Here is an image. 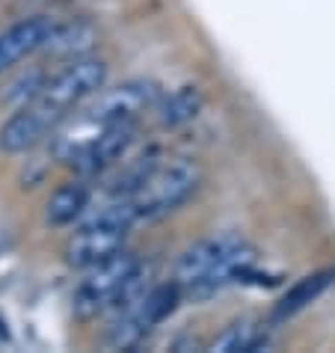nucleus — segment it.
I'll use <instances>...</instances> for the list:
<instances>
[{
    "instance_id": "15",
    "label": "nucleus",
    "mask_w": 335,
    "mask_h": 353,
    "mask_svg": "<svg viewBox=\"0 0 335 353\" xmlns=\"http://www.w3.org/2000/svg\"><path fill=\"white\" fill-rule=\"evenodd\" d=\"M264 345V330L255 327L252 321H238L232 323V327L223 330V336L214 339L211 350L216 353H250V350H258Z\"/></svg>"
},
{
    "instance_id": "10",
    "label": "nucleus",
    "mask_w": 335,
    "mask_h": 353,
    "mask_svg": "<svg viewBox=\"0 0 335 353\" xmlns=\"http://www.w3.org/2000/svg\"><path fill=\"white\" fill-rule=\"evenodd\" d=\"M134 140H136V122L110 125V128H104L90 145H86L81 152V158H77L72 166L77 170V175H83V179H95V175H101L104 170H110V166L119 163L128 154V149L134 145Z\"/></svg>"
},
{
    "instance_id": "8",
    "label": "nucleus",
    "mask_w": 335,
    "mask_h": 353,
    "mask_svg": "<svg viewBox=\"0 0 335 353\" xmlns=\"http://www.w3.org/2000/svg\"><path fill=\"white\" fill-rule=\"evenodd\" d=\"M63 128V119L54 116L42 101L15 107V113L9 116L0 128V152L6 154H27L39 149L48 137H54L57 131Z\"/></svg>"
},
{
    "instance_id": "17",
    "label": "nucleus",
    "mask_w": 335,
    "mask_h": 353,
    "mask_svg": "<svg viewBox=\"0 0 335 353\" xmlns=\"http://www.w3.org/2000/svg\"><path fill=\"white\" fill-rule=\"evenodd\" d=\"M9 339V330H6V321L0 318V341H6Z\"/></svg>"
},
{
    "instance_id": "13",
    "label": "nucleus",
    "mask_w": 335,
    "mask_h": 353,
    "mask_svg": "<svg viewBox=\"0 0 335 353\" xmlns=\"http://www.w3.org/2000/svg\"><path fill=\"white\" fill-rule=\"evenodd\" d=\"M202 104H205V95L199 86H179V90H172L170 95L163 98V104L157 107V116H161V125L163 128H181V125L187 122H193L196 116H199L202 110Z\"/></svg>"
},
{
    "instance_id": "14",
    "label": "nucleus",
    "mask_w": 335,
    "mask_h": 353,
    "mask_svg": "<svg viewBox=\"0 0 335 353\" xmlns=\"http://www.w3.org/2000/svg\"><path fill=\"white\" fill-rule=\"evenodd\" d=\"M332 279H335V270H321V273H312V276H305L300 279L297 285H294L285 297L276 303V312H273V318L276 321H285V318H291V315H297L300 309H305L309 303H314L321 297L323 291H327L332 285Z\"/></svg>"
},
{
    "instance_id": "16",
    "label": "nucleus",
    "mask_w": 335,
    "mask_h": 353,
    "mask_svg": "<svg viewBox=\"0 0 335 353\" xmlns=\"http://www.w3.org/2000/svg\"><path fill=\"white\" fill-rule=\"evenodd\" d=\"M48 72H42V68H27V72L15 74L12 81H9L3 86V92H0V101L9 104V107H24L30 104L33 98L42 92V86L48 83Z\"/></svg>"
},
{
    "instance_id": "1",
    "label": "nucleus",
    "mask_w": 335,
    "mask_h": 353,
    "mask_svg": "<svg viewBox=\"0 0 335 353\" xmlns=\"http://www.w3.org/2000/svg\"><path fill=\"white\" fill-rule=\"evenodd\" d=\"M258 259V250L246 238L234 232L214 234L199 243H193L175 264V282L184 294L193 297H208V294L220 291L223 285L250 276L252 264Z\"/></svg>"
},
{
    "instance_id": "12",
    "label": "nucleus",
    "mask_w": 335,
    "mask_h": 353,
    "mask_svg": "<svg viewBox=\"0 0 335 353\" xmlns=\"http://www.w3.org/2000/svg\"><path fill=\"white\" fill-rule=\"evenodd\" d=\"M95 42H98V33L90 21H63V18H57L42 54H48L51 60L68 63V60H77V57H90Z\"/></svg>"
},
{
    "instance_id": "3",
    "label": "nucleus",
    "mask_w": 335,
    "mask_h": 353,
    "mask_svg": "<svg viewBox=\"0 0 335 353\" xmlns=\"http://www.w3.org/2000/svg\"><path fill=\"white\" fill-rule=\"evenodd\" d=\"M202 181L199 163L190 158H172V161H157L152 172L145 175L128 199H131L136 217L143 220H161L166 214L190 199Z\"/></svg>"
},
{
    "instance_id": "4",
    "label": "nucleus",
    "mask_w": 335,
    "mask_h": 353,
    "mask_svg": "<svg viewBox=\"0 0 335 353\" xmlns=\"http://www.w3.org/2000/svg\"><path fill=\"white\" fill-rule=\"evenodd\" d=\"M107 77H110V65L104 60H98V57H77V60H68L60 72L48 77V83L36 95V101H42L54 116H60L65 122L77 107L90 104L104 90Z\"/></svg>"
},
{
    "instance_id": "6",
    "label": "nucleus",
    "mask_w": 335,
    "mask_h": 353,
    "mask_svg": "<svg viewBox=\"0 0 335 353\" xmlns=\"http://www.w3.org/2000/svg\"><path fill=\"white\" fill-rule=\"evenodd\" d=\"M136 264L140 261H136L128 250H122V252H116V256L86 268L83 279L77 282V288L72 294L77 318L90 321V318H98L101 312L110 309L116 303V297H119V291L125 288V282L131 279V273L136 270Z\"/></svg>"
},
{
    "instance_id": "11",
    "label": "nucleus",
    "mask_w": 335,
    "mask_h": 353,
    "mask_svg": "<svg viewBox=\"0 0 335 353\" xmlns=\"http://www.w3.org/2000/svg\"><path fill=\"white\" fill-rule=\"evenodd\" d=\"M90 181L92 179L77 175L74 181L60 184L45 202V223L54 225V229H65V225L83 220V214L92 202V184Z\"/></svg>"
},
{
    "instance_id": "18",
    "label": "nucleus",
    "mask_w": 335,
    "mask_h": 353,
    "mask_svg": "<svg viewBox=\"0 0 335 353\" xmlns=\"http://www.w3.org/2000/svg\"><path fill=\"white\" fill-rule=\"evenodd\" d=\"M27 3H57V0H27Z\"/></svg>"
},
{
    "instance_id": "2",
    "label": "nucleus",
    "mask_w": 335,
    "mask_h": 353,
    "mask_svg": "<svg viewBox=\"0 0 335 353\" xmlns=\"http://www.w3.org/2000/svg\"><path fill=\"white\" fill-rule=\"evenodd\" d=\"M136 223H140V217H136L131 199L113 196L110 202L101 205L74 229L65 247V261L77 270H86L98 261L116 256L125 250V241Z\"/></svg>"
},
{
    "instance_id": "5",
    "label": "nucleus",
    "mask_w": 335,
    "mask_h": 353,
    "mask_svg": "<svg viewBox=\"0 0 335 353\" xmlns=\"http://www.w3.org/2000/svg\"><path fill=\"white\" fill-rule=\"evenodd\" d=\"M179 282H166V285H152L136 303H131L128 309L116 312V321L110 327V345L113 347H136L140 341L149 336L154 327H161L175 312L181 300Z\"/></svg>"
},
{
    "instance_id": "7",
    "label": "nucleus",
    "mask_w": 335,
    "mask_h": 353,
    "mask_svg": "<svg viewBox=\"0 0 335 353\" xmlns=\"http://www.w3.org/2000/svg\"><path fill=\"white\" fill-rule=\"evenodd\" d=\"M161 104V86L152 81H125L119 86L98 92L90 104L83 107V119H90L95 125H128L136 122L143 113L154 110Z\"/></svg>"
},
{
    "instance_id": "9",
    "label": "nucleus",
    "mask_w": 335,
    "mask_h": 353,
    "mask_svg": "<svg viewBox=\"0 0 335 353\" xmlns=\"http://www.w3.org/2000/svg\"><path fill=\"white\" fill-rule=\"evenodd\" d=\"M57 24L54 15H27L18 18L15 24H9L3 33H0V77L12 74L24 60H30L33 54H42V48L48 42Z\"/></svg>"
}]
</instances>
